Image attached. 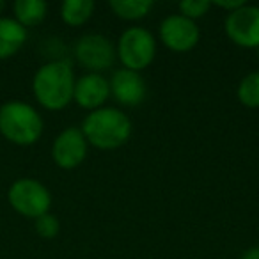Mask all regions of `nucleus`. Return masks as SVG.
<instances>
[{"label": "nucleus", "mask_w": 259, "mask_h": 259, "mask_svg": "<svg viewBox=\"0 0 259 259\" xmlns=\"http://www.w3.org/2000/svg\"><path fill=\"white\" fill-rule=\"evenodd\" d=\"M75 75L68 61H52L41 66L32 80L36 100L48 110L68 107L75 93Z\"/></svg>", "instance_id": "1"}, {"label": "nucleus", "mask_w": 259, "mask_h": 259, "mask_svg": "<svg viewBox=\"0 0 259 259\" xmlns=\"http://www.w3.org/2000/svg\"><path fill=\"white\" fill-rule=\"evenodd\" d=\"M87 144L98 149H117L132 135V121L126 114L112 107L93 110L82 124Z\"/></svg>", "instance_id": "2"}, {"label": "nucleus", "mask_w": 259, "mask_h": 259, "mask_svg": "<svg viewBox=\"0 0 259 259\" xmlns=\"http://www.w3.org/2000/svg\"><path fill=\"white\" fill-rule=\"evenodd\" d=\"M0 134L16 146H32L43 134V119L23 101H8L0 107Z\"/></svg>", "instance_id": "3"}, {"label": "nucleus", "mask_w": 259, "mask_h": 259, "mask_svg": "<svg viewBox=\"0 0 259 259\" xmlns=\"http://www.w3.org/2000/svg\"><path fill=\"white\" fill-rule=\"evenodd\" d=\"M8 199L13 209L27 219H39L47 215L52 206V195L48 188L32 178L15 181L8 192Z\"/></svg>", "instance_id": "4"}, {"label": "nucleus", "mask_w": 259, "mask_h": 259, "mask_svg": "<svg viewBox=\"0 0 259 259\" xmlns=\"http://www.w3.org/2000/svg\"><path fill=\"white\" fill-rule=\"evenodd\" d=\"M117 54L126 69L141 71L153 62L156 54V43L151 32L142 27L126 29L119 37Z\"/></svg>", "instance_id": "5"}, {"label": "nucleus", "mask_w": 259, "mask_h": 259, "mask_svg": "<svg viewBox=\"0 0 259 259\" xmlns=\"http://www.w3.org/2000/svg\"><path fill=\"white\" fill-rule=\"evenodd\" d=\"M75 55L80 66L93 73L105 71L115 61V48L110 39L100 34H87L75 45Z\"/></svg>", "instance_id": "6"}, {"label": "nucleus", "mask_w": 259, "mask_h": 259, "mask_svg": "<svg viewBox=\"0 0 259 259\" xmlns=\"http://www.w3.org/2000/svg\"><path fill=\"white\" fill-rule=\"evenodd\" d=\"M226 34L238 47L259 48V8L245 4L229 13L226 18Z\"/></svg>", "instance_id": "7"}, {"label": "nucleus", "mask_w": 259, "mask_h": 259, "mask_svg": "<svg viewBox=\"0 0 259 259\" xmlns=\"http://www.w3.org/2000/svg\"><path fill=\"white\" fill-rule=\"evenodd\" d=\"M162 43L172 52H188L199 43V27L194 20L185 18L183 15L167 16L160 25Z\"/></svg>", "instance_id": "8"}, {"label": "nucleus", "mask_w": 259, "mask_h": 259, "mask_svg": "<svg viewBox=\"0 0 259 259\" xmlns=\"http://www.w3.org/2000/svg\"><path fill=\"white\" fill-rule=\"evenodd\" d=\"M87 155V141L83 137L82 130L78 128H66L64 132L57 135L52 148L54 162L61 169H75L83 162Z\"/></svg>", "instance_id": "9"}, {"label": "nucleus", "mask_w": 259, "mask_h": 259, "mask_svg": "<svg viewBox=\"0 0 259 259\" xmlns=\"http://www.w3.org/2000/svg\"><path fill=\"white\" fill-rule=\"evenodd\" d=\"M108 83H110V93L121 105L135 107L144 101L146 82L137 71L122 68L112 75V80Z\"/></svg>", "instance_id": "10"}, {"label": "nucleus", "mask_w": 259, "mask_h": 259, "mask_svg": "<svg viewBox=\"0 0 259 259\" xmlns=\"http://www.w3.org/2000/svg\"><path fill=\"white\" fill-rule=\"evenodd\" d=\"M110 96V83L100 73H89L83 75L75 82V93L73 100L82 108L98 110Z\"/></svg>", "instance_id": "11"}, {"label": "nucleus", "mask_w": 259, "mask_h": 259, "mask_svg": "<svg viewBox=\"0 0 259 259\" xmlns=\"http://www.w3.org/2000/svg\"><path fill=\"white\" fill-rule=\"evenodd\" d=\"M27 41V29L13 18H0V61L9 59Z\"/></svg>", "instance_id": "12"}, {"label": "nucleus", "mask_w": 259, "mask_h": 259, "mask_svg": "<svg viewBox=\"0 0 259 259\" xmlns=\"http://www.w3.org/2000/svg\"><path fill=\"white\" fill-rule=\"evenodd\" d=\"M47 2L43 0H16L15 6H13V11H15L16 22L22 27H36L47 16Z\"/></svg>", "instance_id": "13"}, {"label": "nucleus", "mask_w": 259, "mask_h": 259, "mask_svg": "<svg viewBox=\"0 0 259 259\" xmlns=\"http://www.w3.org/2000/svg\"><path fill=\"white\" fill-rule=\"evenodd\" d=\"M94 2L93 0H66L61 6V18L66 25L80 27L93 16Z\"/></svg>", "instance_id": "14"}, {"label": "nucleus", "mask_w": 259, "mask_h": 259, "mask_svg": "<svg viewBox=\"0 0 259 259\" xmlns=\"http://www.w3.org/2000/svg\"><path fill=\"white\" fill-rule=\"evenodd\" d=\"M153 0H112L110 8L122 20H141L153 9Z\"/></svg>", "instance_id": "15"}, {"label": "nucleus", "mask_w": 259, "mask_h": 259, "mask_svg": "<svg viewBox=\"0 0 259 259\" xmlns=\"http://www.w3.org/2000/svg\"><path fill=\"white\" fill-rule=\"evenodd\" d=\"M238 100L248 108H259V71L243 76L238 85Z\"/></svg>", "instance_id": "16"}, {"label": "nucleus", "mask_w": 259, "mask_h": 259, "mask_svg": "<svg viewBox=\"0 0 259 259\" xmlns=\"http://www.w3.org/2000/svg\"><path fill=\"white\" fill-rule=\"evenodd\" d=\"M211 8V2L209 0H183L180 4V11L185 18L195 20L204 16L206 13Z\"/></svg>", "instance_id": "17"}, {"label": "nucleus", "mask_w": 259, "mask_h": 259, "mask_svg": "<svg viewBox=\"0 0 259 259\" xmlns=\"http://www.w3.org/2000/svg\"><path fill=\"white\" fill-rule=\"evenodd\" d=\"M59 227H61V226H59L57 217L50 215V213H47V215L36 219V231H37V234H39V236H43V238H47V240L57 236Z\"/></svg>", "instance_id": "18"}, {"label": "nucleus", "mask_w": 259, "mask_h": 259, "mask_svg": "<svg viewBox=\"0 0 259 259\" xmlns=\"http://www.w3.org/2000/svg\"><path fill=\"white\" fill-rule=\"evenodd\" d=\"M211 6H217V8L220 9H227V11H236V9L243 8L245 2H241V0H217V2H211Z\"/></svg>", "instance_id": "19"}, {"label": "nucleus", "mask_w": 259, "mask_h": 259, "mask_svg": "<svg viewBox=\"0 0 259 259\" xmlns=\"http://www.w3.org/2000/svg\"><path fill=\"white\" fill-rule=\"evenodd\" d=\"M241 259H259V247H254V248H250V250H247Z\"/></svg>", "instance_id": "20"}, {"label": "nucleus", "mask_w": 259, "mask_h": 259, "mask_svg": "<svg viewBox=\"0 0 259 259\" xmlns=\"http://www.w3.org/2000/svg\"><path fill=\"white\" fill-rule=\"evenodd\" d=\"M4 8H6V4H4V0H0V13L4 11Z\"/></svg>", "instance_id": "21"}, {"label": "nucleus", "mask_w": 259, "mask_h": 259, "mask_svg": "<svg viewBox=\"0 0 259 259\" xmlns=\"http://www.w3.org/2000/svg\"><path fill=\"white\" fill-rule=\"evenodd\" d=\"M257 57H259V48H257Z\"/></svg>", "instance_id": "22"}]
</instances>
